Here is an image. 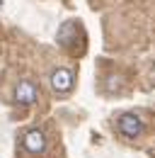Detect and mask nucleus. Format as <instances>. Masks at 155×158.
Masks as SVG:
<instances>
[{
	"label": "nucleus",
	"mask_w": 155,
	"mask_h": 158,
	"mask_svg": "<svg viewBox=\"0 0 155 158\" xmlns=\"http://www.w3.org/2000/svg\"><path fill=\"white\" fill-rule=\"evenodd\" d=\"M22 146H24L29 153H41V151L46 148V139H44V134H41L39 129H34V131H27V134H24Z\"/></svg>",
	"instance_id": "20e7f679"
},
{
	"label": "nucleus",
	"mask_w": 155,
	"mask_h": 158,
	"mask_svg": "<svg viewBox=\"0 0 155 158\" xmlns=\"http://www.w3.org/2000/svg\"><path fill=\"white\" fill-rule=\"evenodd\" d=\"M37 98H39L37 85L32 80H19V85L15 88V100L22 105H32V102H37Z\"/></svg>",
	"instance_id": "f03ea898"
},
{
	"label": "nucleus",
	"mask_w": 155,
	"mask_h": 158,
	"mask_svg": "<svg viewBox=\"0 0 155 158\" xmlns=\"http://www.w3.org/2000/svg\"><path fill=\"white\" fill-rule=\"evenodd\" d=\"M116 129H119L124 136L133 139V136H138V134L143 131V122H141V117H138V114L129 112V114H121V117H119V122H116Z\"/></svg>",
	"instance_id": "f257e3e1"
},
{
	"label": "nucleus",
	"mask_w": 155,
	"mask_h": 158,
	"mask_svg": "<svg viewBox=\"0 0 155 158\" xmlns=\"http://www.w3.org/2000/svg\"><path fill=\"white\" fill-rule=\"evenodd\" d=\"M51 85L56 93H70L73 90V73L66 68H58L51 73Z\"/></svg>",
	"instance_id": "7ed1b4c3"
}]
</instances>
